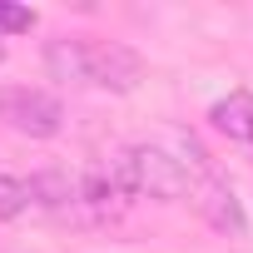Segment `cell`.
Masks as SVG:
<instances>
[{
    "mask_svg": "<svg viewBox=\"0 0 253 253\" xmlns=\"http://www.w3.org/2000/svg\"><path fill=\"white\" fill-rule=\"evenodd\" d=\"M30 25H35V10L5 5V0H0V35H20V30H30Z\"/></svg>",
    "mask_w": 253,
    "mask_h": 253,
    "instance_id": "ba28073f",
    "label": "cell"
},
{
    "mask_svg": "<svg viewBox=\"0 0 253 253\" xmlns=\"http://www.w3.org/2000/svg\"><path fill=\"white\" fill-rule=\"evenodd\" d=\"M194 209L204 213V223H209V228H218V233H228V238H243V233H248L243 199H238V194H233V184H228V179H218V174H204V184L194 189Z\"/></svg>",
    "mask_w": 253,
    "mask_h": 253,
    "instance_id": "277c9868",
    "label": "cell"
},
{
    "mask_svg": "<svg viewBox=\"0 0 253 253\" xmlns=\"http://www.w3.org/2000/svg\"><path fill=\"white\" fill-rule=\"evenodd\" d=\"M0 60H5V40H0Z\"/></svg>",
    "mask_w": 253,
    "mask_h": 253,
    "instance_id": "9c48e42d",
    "label": "cell"
},
{
    "mask_svg": "<svg viewBox=\"0 0 253 253\" xmlns=\"http://www.w3.org/2000/svg\"><path fill=\"white\" fill-rule=\"evenodd\" d=\"M129 179H134V194H149V199H164V204L194 194L189 164L179 154H169L164 144H129Z\"/></svg>",
    "mask_w": 253,
    "mask_h": 253,
    "instance_id": "7a4b0ae2",
    "label": "cell"
},
{
    "mask_svg": "<svg viewBox=\"0 0 253 253\" xmlns=\"http://www.w3.org/2000/svg\"><path fill=\"white\" fill-rule=\"evenodd\" d=\"M209 119H213L218 134H228V139H238V144H253V94H248V89H233L228 99H218V104L209 109Z\"/></svg>",
    "mask_w": 253,
    "mask_h": 253,
    "instance_id": "8992f818",
    "label": "cell"
},
{
    "mask_svg": "<svg viewBox=\"0 0 253 253\" xmlns=\"http://www.w3.org/2000/svg\"><path fill=\"white\" fill-rule=\"evenodd\" d=\"M0 124H10L15 134H30V139H55L65 129V104L50 89L5 84L0 89Z\"/></svg>",
    "mask_w": 253,
    "mask_h": 253,
    "instance_id": "6da1fadb",
    "label": "cell"
},
{
    "mask_svg": "<svg viewBox=\"0 0 253 253\" xmlns=\"http://www.w3.org/2000/svg\"><path fill=\"white\" fill-rule=\"evenodd\" d=\"M45 75L75 89H89V40L80 35H55L45 40Z\"/></svg>",
    "mask_w": 253,
    "mask_h": 253,
    "instance_id": "5b68a950",
    "label": "cell"
},
{
    "mask_svg": "<svg viewBox=\"0 0 253 253\" xmlns=\"http://www.w3.org/2000/svg\"><path fill=\"white\" fill-rule=\"evenodd\" d=\"M144 80V60L119 40H89V89L129 94Z\"/></svg>",
    "mask_w": 253,
    "mask_h": 253,
    "instance_id": "3957f363",
    "label": "cell"
},
{
    "mask_svg": "<svg viewBox=\"0 0 253 253\" xmlns=\"http://www.w3.org/2000/svg\"><path fill=\"white\" fill-rule=\"evenodd\" d=\"M30 179H10V174H0V218H20V213H30Z\"/></svg>",
    "mask_w": 253,
    "mask_h": 253,
    "instance_id": "52a82bcc",
    "label": "cell"
}]
</instances>
